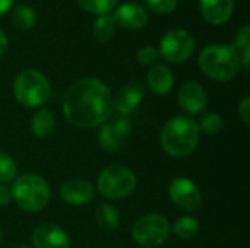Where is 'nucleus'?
<instances>
[{
	"label": "nucleus",
	"mask_w": 250,
	"mask_h": 248,
	"mask_svg": "<svg viewBox=\"0 0 250 248\" xmlns=\"http://www.w3.org/2000/svg\"><path fill=\"white\" fill-rule=\"evenodd\" d=\"M12 200L26 212L42 210L50 200V187L38 174H23L12 186Z\"/></svg>",
	"instance_id": "obj_4"
},
{
	"label": "nucleus",
	"mask_w": 250,
	"mask_h": 248,
	"mask_svg": "<svg viewBox=\"0 0 250 248\" xmlns=\"http://www.w3.org/2000/svg\"><path fill=\"white\" fill-rule=\"evenodd\" d=\"M12 20H13V25L21 29V31H28L31 29L34 25H35V20H37V16H35V12L31 6H26V4H18L13 7V12H12Z\"/></svg>",
	"instance_id": "obj_19"
},
{
	"label": "nucleus",
	"mask_w": 250,
	"mask_h": 248,
	"mask_svg": "<svg viewBox=\"0 0 250 248\" xmlns=\"http://www.w3.org/2000/svg\"><path fill=\"white\" fill-rule=\"evenodd\" d=\"M158 56H160V53H158L157 48H154V47H144V48H141L138 51L136 58H138V61L142 66H149V64H154L157 61Z\"/></svg>",
	"instance_id": "obj_28"
},
{
	"label": "nucleus",
	"mask_w": 250,
	"mask_h": 248,
	"mask_svg": "<svg viewBox=\"0 0 250 248\" xmlns=\"http://www.w3.org/2000/svg\"><path fill=\"white\" fill-rule=\"evenodd\" d=\"M116 20L111 15H101L94 23V37L98 42H107L114 37L116 32Z\"/></svg>",
	"instance_id": "obj_20"
},
{
	"label": "nucleus",
	"mask_w": 250,
	"mask_h": 248,
	"mask_svg": "<svg viewBox=\"0 0 250 248\" xmlns=\"http://www.w3.org/2000/svg\"><path fill=\"white\" fill-rule=\"evenodd\" d=\"M34 248H69L70 241L67 234L54 224H44L32 234Z\"/></svg>",
	"instance_id": "obj_12"
},
{
	"label": "nucleus",
	"mask_w": 250,
	"mask_h": 248,
	"mask_svg": "<svg viewBox=\"0 0 250 248\" xmlns=\"http://www.w3.org/2000/svg\"><path fill=\"white\" fill-rule=\"evenodd\" d=\"M79 6L91 13L107 15L113 7H116L117 0H78Z\"/></svg>",
	"instance_id": "obj_25"
},
{
	"label": "nucleus",
	"mask_w": 250,
	"mask_h": 248,
	"mask_svg": "<svg viewBox=\"0 0 250 248\" xmlns=\"http://www.w3.org/2000/svg\"><path fill=\"white\" fill-rule=\"evenodd\" d=\"M95 219H97V224L107 231H113L119 227V212L110 203L100 205V208L97 209Z\"/></svg>",
	"instance_id": "obj_21"
},
{
	"label": "nucleus",
	"mask_w": 250,
	"mask_h": 248,
	"mask_svg": "<svg viewBox=\"0 0 250 248\" xmlns=\"http://www.w3.org/2000/svg\"><path fill=\"white\" fill-rule=\"evenodd\" d=\"M145 89L139 82H127L113 98V110L119 115H127L135 111L142 102Z\"/></svg>",
	"instance_id": "obj_11"
},
{
	"label": "nucleus",
	"mask_w": 250,
	"mask_h": 248,
	"mask_svg": "<svg viewBox=\"0 0 250 248\" xmlns=\"http://www.w3.org/2000/svg\"><path fill=\"white\" fill-rule=\"evenodd\" d=\"M173 231L177 237H180L183 240H190V238H195L198 235L199 224L192 216H182L174 222Z\"/></svg>",
	"instance_id": "obj_23"
},
{
	"label": "nucleus",
	"mask_w": 250,
	"mask_h": 248,
	"mask_svg": "<svg viewBox=\"0 0 250 248\" xmlns=\"http://www.w3.org/2000/svg\"><path fill=\"white\" fill-rule=\"evenodd\" d=\"M170 235V225L167 219L157 213H149L139 218L133 228L132 237L133 240L146 248H155L163 246Z\"/></svg>",
	"instance_id": "obj_7"
},
{
	"label": "nucleus",
	"mask_w": 250,
	"mask_h": 248,
	"mask_svg": "<svg viewBox=\"0 0 250 248\" xmlns=\"http://www.w3.org/2000/svg\"><path fill=\"white\" fill-rule=\"evenodd\" d=\"M239 117H240V120H242L246 126H249L250 124V98L249 96L243 98V99H242V102L239 104Z\"/></svg>",
	"instance_id": "obj_29"
},
{
	"label": "nucleus",
	"mask_w": 250,
	"mask_h": 248,
	"mask_svg": "<svg viewBox=\"0 0 250 248\" xmlns=\"http://www.w3.org/2000/svg\"><path fill=\"white\" fill-rule=\"evenodd\" d=\"M195 48V39L186 29H171L168 31L160 42V54L168 63L186 61Z\"/></svg>",
	"instance_id": "obj_8"
},
{
	"label": "nucleus",
	"mask_w": 250,
	"mask_h": 248,
	"mask_svg": "<svg viewBox=\"0 0 250 248\" xmlns=\"http://www.w3.org/2000/svg\"><path fill=\"white\" fill-rule=\"evenodd\" d=\"M233 0H199V7L204 19L212 25L227 22L233 13Z\"/></svg>",
	"instance_id": "obj_16"
},
{
	"label": "nucleus",
	"mask_w": 250,
	"mask_h": 248,
	"mask_svg": "<svg viewBox=\"0 0 250 248\" xmlns=\"http://www.w3.org/2000/svg\"><path fill=\"white\" fill-rule=\"evenodd\" d=\"M10 200H12V190L7 186L1 184L0 186V206L9 205Z\"/></svg>",
	"instance_id": "obj_30"
},
{
	"label": "nucleus",
	"mask_w": 250,
	"mask_h": 248,
	"mask_svg": "<svg viewBox=\"0 0 250 248\" xmlns=\"http://www.w3.org/2000/svg\"><path fill=\"white\" fill-rule=\"evenodd\" d=\"M242 61L233 47L224 44L208 45L199 56V67L212 80H231L240 70Z\"/></svg>",
	"instance_id": "obj_3"
},
{
	"label": "nucleus",
	"mask_w": 250,
	"mask_h": 248,
	"mask_svg": "<svg viewBox=\"0 0 250 248\" xmlns=\"http://www.w3.org/2000/svg\"><path fill=\"white\" fill-rule=\"evenodd\" d=\"M199 127L189 117L177 115L170 118L160 133V142L166 153L174 158L190 155L199 143Z\"/></svg>",
	"instance_id": "obj_2"
},
{
	"label": "nucleus",
	"mask_w": 250,
	"mask_h": 248,
	"mask_svg": "<svg viewBox=\"0 0 250 248\" xmlns=\"http://www.w3.org/2000/svg\"><path fill=\"white\" fill-rule=\"evenodd\" d=\"M31 130L40 139H44L48 134H51V132L54 130V115H53V113L48 111V110L37 111L34 114L32 120H31Z\"/></svg>",
	"instance_id": "obj_18"
},
{
	"label": "nucleus",
	"mask_w": 250,
	"mask_h": 248,
	"mask_svg": "<svg viewBox=\"0 0 250 248\" xmlns=\"http://www.w3.org/2000/svg\"><path fill=\"white\" fill-rule=\"evenodd\" d=\"M48 79L38 70H23L13 80V95L23 107H40L50 98Z\"/></svg>",
	"instance_id": "obj_5"
},
{
	"label": "nucleus",
	"mask_w": 250,
	"mask_h": 248,
	"mask_svg": "<svg viewBox=\"0 0 250 248\" xmlns=\"http://www.w3.org/2000/svg\"><path fill=\"white\" fill-rule=\"evenodd\" d=\"M15 248H31L29 246H26V244H22V246H18V247Z\"/></svg>",
	"instance_id": "obj_33"
},
{
	"label": "nucleus",
	"mask_w": 250,
	"mask_h": 248,
	"mask_svg": "<svg viewBox=\"0 0 250 248\" xmlns=\"http://www.w3.org/2000/svg\"><path fill=\"white\" fill-rule=\"evenodd\" d=\"M16 175L15 161L4 152H0V183H9Z\"/></svg>",
	"instance_id": "obj_26"
},
{
	"label": "nucleus",
	"mask_w": 250,
	"mask_h": 248,
	"mask_svg": "<svg viewBox=\"0 0 250 248\" xmlns=\"http://www.w3.org/2000/svg\"><path fill=\"white\" fill-rule=\"evenodd\" d=\"M136 187V175L123 165H110L101 171L97 180V189L105 199H123L133 193Z\"/></svg>",
	"instance_id": "obj_6"
},
{
	"label": "nucleus",
	"mask_w": 250,
	"mask_h": 248,
	"mask_svg": "<svg viewBox=\"0 0 250 248\" xmlns=\"http://www.w3.org/2000/svg\"><path fill=\"white\" fill-rule=\"evenodd\" d=\"M168 196L176 206L186 212H195L202 206V194L198 186L186 177H177L170 183Z\"/></svg>",
	"instance_id": "obj_9"
},
{
	"label": "nucleus",
	"mask_w": 250,
	"mask_h": 248,
	"mask_svg": "<svg viewBox=\"0 0 250 248\" xmlns=\"http://www.w3.org/2000/svg\"><path fill=\"white\" fill-rule=\"evenodd\" d=\"M179 0H145V4L155 13H170L176 9Z\"/></svg>",
	"instance_id": "obj_27"
},
{
	"label": "nucleus",
	"mask_w": 250,
	"mask_h": 248,
	"mask_svg": "<svg viewBox=\"0 0 250 248\" xmlns=\"http://www.w3.org/2000/svg\"><path fill=\"white\" fill-rule=\"evenodd\" d=\"M0 243H1V231H0Z\"/></svg>",
	"instance_id": "obj_34"
},
{
	"label": "nucleus",
	"mask_w": 250,
	"mask_h": 248,
	"mask_svg": "<svg viewBox=\"0 0 250 248\" xmlns=\"http://www.w3.org/2000/svg\"><path fill=\"white\" fill-rule=\"evenodd\" d=\"M117 25L126 29H141L148 23V13L144 6L138 3H125L117 7L113 15Z\"/></svg>",
	"instance_id": "obj_15"
},
{
	"label": "nucleus",
	"mask_w": 250,
	"mask_h": 248,
	"mask_svg": "<svg viewBox=\"0 0 250 248\" xmlns=\"http://www.w3.org/2000/svg\"><path fill=\"white\" fill-rule=\"evenodd\" d=\"M198 127H199V132H204L207 134H218L224 127V121L220 114L208 113L201 118Z\"/></svg>",
	"instance_id": "obj_24"
},
{
	"label": "nucleus",
	"mask_w": 250,
	"mask_h": 248,
	"mask_svg": "<svg viewBox=\"0 0 250 248\" xmlns=\"http://www.w3.org/2000/svg\"><path fill=\"white\" fill-rule=\"evenodd\" d=\"M13 4V0H0V15L6 13Z\"/></svg>",
	"instance_id": "obj_32"
},
{
	"label": "nucleus",
	"mask_w": 250,
	"mask_h": 248,
	"mask_svg": "<svg viewBox=\"0 0 250 248\" xmlns=\"http://www.w3.org/2000/svg\"><path fill=\"white\" fill-rule=\"evenodd\" d=\"M180 107L189 114H199L207 105V92L198 82H186L177 95Z\"/></svg>",
	"instance_id": "obj_14"
},
{
	"label": "nucleus",
	"mask_w": 250,
	"mask_h": 248,
	"mask_svg": "<svg viewBox=\"0 0 250 248\" xmlns=\"http://www.w3.org/2000/svg\"><path fill=\"white\" fill-rule=\"evenodd\" d=\"M6 50H7V37L0 31V56H3Z\"/></svg>",
	"instance_id": "obj_31"
},
{
	"label": "nucleus",
	"mask_w": 250,
	"mask_h": 248,
	"mask_svg": "<svg viewBox=\"0 0 250 248\" xmlns=\"http://www.w3.org/2000/svg\"><path fill=\"white\" fill-rule=\"evenodd\" d=\"M60 197L67 205L82 206L94 199V187L85 180H67L60 186Z\"/></svg>",
	"instance_id": "obj_13"
},
{
	"label": "nucleus",
	"mask_w": 250,
	"mask_h": 248,
	"mask_svg": "<svg viewBox=\"0 0 250 248\" xmlns=\"http://www.w3.org/2000/svg\"><path fill=\"white\" fill-rule=\"evenodd\" d=\"M113 111V95L98 79L86 77L75 82L63 99L66 120L81 129H89L107 121Z\"/></svg>",
	"instance_id": "obj_1"
},
{
	"label": "nucleus",
	"mask_w": 250,
	"mask_h": 248,
	"mask_svg": "<svg viewBox=\"0 0 250 248\" xmlns=\"http://www.w3.org/2000/svg\"><path fill=\"white\" fill-rule=\"evenodd\" d=\"M146 85L148 88L157 95H166L173 89L174 76L168 67L164 64L152 66L146 75Z\"/></svg>",
	"instance_id": "obj_17"
},
{
	"label": "nucleus",
	"mask_w": 250,
	"mask_h": 248,
	"mask_svg": "<svg viewBox=\"0 0 250 248\" xmlns=\"http://www.w3.org/2000/svg\"><path fill=\"white\" fill-rule=\"evenodd\" d=\"M250 28L249 26H243L242 29H239V32L234 37V42H233V48L237 53V56L240 57L242 64L245 66V69H249V58H250Z\"/></svg>",
	"instance_id": "obj_22"
},
{
	"label": "nucleus",
	"mask_w": 250,
	"mask_h": 248,
	"mask_svg": "<svg viewBox=\"0 0 250 248\" xmlns=\"http://www.w3.org/2000/svg\"><path fill=\"white\" fill-rule=\"evenodd\" d=\"M130 130L132 124L126 115H117L111 120L108 118L101 124L98 132V143L105 151H116L129 137Z\"/></svg>",
	"instance_id": "obj_10"
}]
</instances>
